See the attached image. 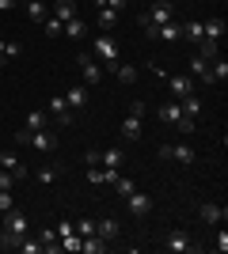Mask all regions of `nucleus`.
<instances>
[{
    "label": "nucleus",
    "instance_id": "obj_24",
    "mask_svg": "<svg viewBox=\"0 0 228 254\" xmlns=\"http://www.w3.org/2000/svg\"><path fill=\"white\" fill-rule=\"evenodd\" d=\"M80 251H84V254H103V251H107V239L87 235V239H80Z\"/></svg>",
    "mask_w": 228,
    "mask_h": 254
},
{
    "label": "nucleus",
    "instance_id": "obj_9",
    "mask_svg": "<svg viewBox=\"0 0 228 254\" xmlns=\"http://www.w3.org/2000/svg\"><path fill=\"white\" fill-rule=\"evenodd\" d=\"M65 103H69V110H73V114H84V110H87V87H84V84L69 87Z\"/></svg>",
    "mask_w": 228,
    "mask_h": 254
},
{
    "label": "nucleus",
    "instance_id": "obj_30",
    "mask_svg": "<svg viewBox=\"0 0 228 254\" xmlns=\"http://www.w3.org/2000/svg\"><path fill=\"white\" fill-rule=\"evenodd\" d=\"M27 15H31L34 23H42L46 19V4L42 0H27Z\"/></svg>",
    "mask_w": 228,
    "mask_h": 254
},
{
    "label": "nucleus",
    "instance_id": "obj_37",
    "mask_svg": "<svg viewBox=\"0 0 228 254\" xmlns=\"http://www.w3.org/2000/svg\"><path fill=\"white\" fill-rule=\"evenodd\" d=\"M11 186H15V175L0 167V190H11Z\"/></svg>",
    "mask_w": 228,
    "mask_h": 254
},
{
    "label": "nucleus",
    "instance_id": "obj_36",
    "mask_svg": "<svg viewBox=\"0 0 228 254\" xmlns=\"http://www.w3.org/2000/svg\"><path fill=\"white\" fill-rule=\"evenodd\" d=\"M213 251H221V254L228 251V232H225V224H221V232H217V243H213Z\"/></svg>",
    "mask_w": 228,
    "mask_h": 254
},
{
    "label": "nucleus",
    "instance_id": "obj_15",
    "mask_svg": "<svg viewBox=\"0 0 228 254\" xmlns=\"http://www.w3.org/2000/svg\"><path fill=\"white\" fill-rule=\"evenodd\" d=\"M118 15H122V11L107 8V4H99V8H95V19H99V27H103V31H114V27H118Z\"/></svg>",
    "mask_w": 228,
    "mask_h": 254
},
{
    "label": "nucleus",
    "instance_id": "obj_11",
    "mask_svg": "<svg viewBox=\"0 0 228 254\" xmlns=\"http://www.w3.org/2000/svg\"><path fill=\"white\" fill-rule=\"evenodd\" d=\"M4 216H8V220H4V232L19 235V239H23V235H27V232H31V228H27V216H23V212L8 209V212H4Z\"/></svg>",
    "mask_w": 228,
    "mask_h": 254
},
{
    "label": "nucleus",
    "instance_id": "obj_26",
    "mask_svg": "<svg viewBox=\"0 0 228 254\" xmlns=\"http://www.w3.org/2000/svg\"><path fill=\"white\" fill-rule=\"evenodd\" d=\"M114 76H118L122 84H137V68H133V64H114Z\"/></svg>",
    "mask_w": 228,
    "mask_h": 254
},
{
    "label": "nucleus",
    "instance_id": "obj_25",
    "mask_svg": "<svg viewBox=\"0 0 228 254\" xmlns=\"http://www.w3.org/2000/svg\"><path fill=\"white\" fill-rule=\"evenodd\" d=\"M190 72H194L202 84H213V80H209V61L206 57H194V61H190Z\"/></svg>",
    "mask_w": 228,
    "mask_h": 254
},
{
    "label": "nucleus",
    "instance_id": "obj_28",
    "mask_svg": "<svg viewBox=\"0 0 228 254\" xmlns=\"http://www.w3.org/2000/svg\"><path fill=\"white\" fill-rule=\"evenodd\" d=\"M61 175H65V167H61V163H50V167L38 171V182H57Z\"/></svg>",
    "mask_w": 228,
    "mask_h": 254
},
{
    "label": "nucleus",
    "instance_id": "obj_34",
    "mask_svg": "<svg viewBox=\"0 0 228 254\" xmlns=\"http://www.w3.org/2000/svg\"><path fill=\"white\" fill-rule=\"evenodd\" d=\"M76 232H80V239L95 235V220H76Z\"/></svg>",
    "mask_w": 228,
    "mask_h": 254
},
{
    "label": "nucleus",
    "instance_id": "obj_6",
    "mask_svg": "<svg viewBox=\"0 0 228 254\" xmlns=\"http://www.w3.org/2000/svg\"><path fill=\"white\" fill-rule=\"evenodd\" d=\"M76 64H80V72H84V84L95 87L99 80H103V64H99L91 53H76Z\"/></svg>",
    "mask_w": 228,
    "mask_h": 254
},
{
    "label": "nucleus",
    "instance_id": "obj_35",
    "mask_svg": "<svg viewBox=\"0 0 228 254\" xmlns=\"http://www.w3.org/2000/svg\"><path fill=\"white\" fill-rule=\"evenodd\" d=\"M23 53V46L15 42V38H8V46H4V61H11V57H19Z\"/></svg>",
    "mask_w": 228,
    "mask_h": 254
},
{
    "label": "nucleus",
    "instance_id": "obj_31",
    "mask_svg": "<svg viewBox=\"0 0 228 254\" xmlns=\"http://www.w3.org/2000/svg\"><path fill=\"white\" fill-rule=\"evenodd\" d=\"M61 27H65V23L54 19V15H46V19H42V31L50 34V38H57V34H61Z\"/></svg>",
    "mask_w": 228,
    "mask_h": 254
},
{
    "label": "nucleus",
    "instance_id": "obj_19",
    "mask_svg": "<svg viewBox=\"0 0 228 254\" xmlns=\"http://www.w3.org/2000/svg\"><path fill=\"white\" fill-rule=\"evenodd\" d=\"M54 19H61V23L76 19V0H54Z\"/></svg>",
    "mask_w": 228,
    "mask_h": 254
},
{
    "label": "nucleus",
    "instance_id": "obj_4",
    "mask_svg": "<svg viewBox=\"0 0 228 254\" xmlns=\"http://www.w3.org/2000/svg\"><path fill=\"white\" fill-rule=\"evenodd\" d=\"M95 57H103V68L114 72V64H118V42H114L110 34H99L95 38Z\"/></svg>",
    "mask_w": 228,
    "mask_h": 254
},
{
    "label": "nucleus",
    "instance_id": "obj_23",
    "mask_svg": "<svg viewBox=\"0 0 228 254\" xmlns=\"http://www.w3.org/2000/svg\"><path fill=\"white\" fill-rule=\"evenodd\" d=\"M0 167H4V171H11L15 179H23V175H27V167H23V163H19L15 156H11V152H4V156H0Z\"/></svg>",
    "mask_w": 228,
    "mask_h": 254
},
{
    "label": "nucleus",
    "instance_id": "obj_13",
    "mask_svg": "<svg viewBox=\"0 0 228 254\" xmlns=\"http://www.w3.org/2000/svg\"><path fill=\"white\" fill-rule=\"evenodd\" d=\"M202 38H209V42H221V38H225V19H221V15L206 19V23H202Z\"/></svg>",
    "mask_w": 228,
    "mask_h": 254
},
{
    "label": "nucleus",
    "instance_id": "obj_33",
    "mask_svg": "<svg viewBox=\"0 0 228 254\" xmlns=\"http://www.w3.org/2000/svg\"><path fill=\"white\" fill-rule=\"evenodd\" d=\"M15 251H23V254H42V239H38V243H34L31 235H27V239H23V243L15 247Z\"/></svg>",
    "mask_w": 228,
    "mask_h": 254
},
{
    "label": "nucleus",
    "instance_id": "obj_20",
    "mask_svg": "<svg viewBox=\"0 0 228 254\" xmlns=\"http://www.w3.org/2000/svg\"><path fill=\"white\" fill-rule=\"evenodd\" d=\"M160 118L167 122V126H179V122H183V110H179V99H171V103H163V106H160Z\"/></svg>",
    "mask_w": 228,
    "mask_h": 254
},
{
    "label": "nucleus",
    "instance_id": "obj_21",
    "mask_svg": "<svg viewBox=\"0 0 228 254\" xmlns=\"http://www.w3.org/2000/svg\"><path fill=\"white\" fill-rule=\"evenodd\" d=\"M209 80H213V84H221V87L228 84V61H225V57H221V61L213 57V64H209Z\"/></svg>",
    "mask_w": 228,
    "mask_h": 254
},
{
    "label": "nucleus",
    "instance_id": "obj_1",
    "mask_svg": "<svg viewBox=\"0 0 228 254\" xmlns=\"http://www.w3.org/2000/svg\"><path fill=\"white\" fill-rule=\"evenodd\" d=\"M15 140H19V144H27V148H34V152H54V148H57V133H54L50 126H46V129H34V133L19 129V133H15Z\"/></svg>",
    "mask_w": 228,
    "mask_h": 254
},
{
    "label": "nucleus",
    "instance_id": "obj_39",
    "mask_svg": "<svg viewBox=\"0 0 228 254\" xmlns=\"http://www.w3.org/2000/svg\"><path fill=\"white\" fill-rule=\"evenodd\" d=\"M103 4H107V8H114V11H122L126 4H130V0H103Z\"/></svg>",
    "mask_w": 228,
    "mask_h": 254
},
{
    "label": "nucleus",
    "instance_id": "obj_41",
    "mask_svg": "<svg viewBox=\"0 0 228 254\" xmlns=\"http://www.w3.org/2000/svg\"><path fill=\"white\" fill-rule=\"evenodd\" d=\"M4 46H8V38H0V64H8L4 61Z\"/></svg>",
    "mask_w": 228,
    "mask_h": 254
},
{
    "label": "nucleus",
    "instance_id": "obj_40",
    "mask_svg": "<svg viewBox=\"0 0 228 254\" xmlns=\"http://www.w3.org/2000/svg\"><path fill=\"white\" fill-rule=\"evenodd\" d=\"M15 4H19V0H0V11H11Z\"/></svg>",
    "mask_w": 228,
    "mask_h": 254
},
{
    "label": "nucleus",
    "instance_id": "obj_8",
    "mask_svg": "<svg viewBox=\"0 0 228 254\" xmlns=\"http://www.w3.org/2000/svg\"><path fill=\"white\" fill-rule=\"evenodd\" d=\"M167 91H171V99H183V95H190V76L186 72H167Z\"/></svg>",
    "mask_w": 228,
    "mask_h": 254
},
{
    "label": "nucleus",
    "instance_id": "obj_5",
    "mask_svg": "<svg viewBox=\"0 0 228 254\" xmlns=\"http://www.w3.org/2000/svg\"><path fill=\"white\" fill-rule=\"evenodd\" d=\"M50 122L54 126H61V129H69L76 122V114L69 110V103H65V95H57V99H50Z\"/></svg>",
    "mask_w": 228,
    "mask_h": 254
},
{
    "label": "nucleus",
    "instance_id": "obj_3",
    "mask_svg": "<svg viewBox=\"0 0 228 254\" xmlns=\"http://www.w3.org/2000/svg\"><path fill=\"white\" fill-rule=\"evenodd\" d=\"M171 19H175V4L160 0V4H152V8L141 15V27L149 31V27H160V23H171Z\"/></svg>",
    "mask_w": 228,
    "mask_h": 254
},
{
    "label": "nucleus",
    "instance_id": "obj_42",
    "mask_svg": "<svg viewBox=\"0 0 228 254\" xmlns=\"http://www.w3.org/2000/svg\"><path fill=\"white\" fill-rule=\"evenodd\" d=\"M167 4H175V0H167Z\"/></svg>",
    "mask_w": 228,
    "mask_h": 254
},
{
    "label": "nucleus",
    "instance_id": "obj_18",
    "mask_svg": "<svg viewBox=\"0 0 228 254\" xmlns=\"http://www.w3.org/2000/svg\"><path fill=\"white\" fill-rule=\"evenodd\" d=\"M167 159H175V163L190 167V163H194V152H190V144H167Z\"/></svg>",
    "mask_w": 228,
    "mask_h": 254
},
{
    "label": "nucleus",
    "instance_id": "obj_7",
    "mask_svg": "<svg viewBox=\"0 0 228 254\" xmlns=\"http://www.w3.org/2000/svg\"><path fill=\"white\" fill-rule=\"evenodd\" d=\"M198 216H202V224H209V228H221V224L228 220V209L217 201H206V205H198Z\"/></svg>",
    "mask_w": 228,
    "mask_h": 254
},
{
    "label": "nucleus",
    "instance_id": "obj_32",
    "mask_svg": "<svg viewBox=\"0 0 228 254\" xmlns=\"http://www.w3.org/2000/svg\"><path fill=\"white\" fill-rule=\"evenodd\" d=\"M114 190H118L122 197H130V193L137 190V182H133V179H122V175H118V179H114Z\"/></svg>",
    "mask_w": 228,
    "mask_h": 254
},
{
    "label": "nucleus",
    "instance_id": "obj_17",
    "mask_svg": "<svg viewBox=\"0 0 228 254\" xmlns=\"http://www.w3.org/2000/svg\"><path fill=\"white\" fill-rule=\"evenodd\" d=\"M118 232H122V228H118L114 216H103V220L95 224V235H99V239H107V243H110V239H118Z\"/></svg>",
    "mask_w": 228,
    "mask_h": 254
},
{
    "label": "nucleus",
    "instance_id": "obj_38",
    "mask_svg": "<svg viewBox=\"0 0 228 254\" xmlns=\"http://www.w3.org/2000/svg\"><path fill=\"white\" fill-rule=\"evenodd\" d=\"M15 209V201H11V190H0V212Z\"/></svg>",
    "mask_w": 228,
    "mask_h": 254
},
{
    "label": "nucleus",
    "instance_id": "obj_12",
    "mask_svg": "<svg viewBox=\"0 0 228 254\" xmlns=\"http://www.w3.org/2000/svg\"><path fill=\"white\" fill-rule=\"evenodd\" d=\"M179 110H183V118H190V122H198L202 118V99L190 91V95H183L179 99Z\"/></svg>",
    "mask_w": 228,
    "mask_h": 254
},
{
    "label": "nucleus",
    "instance_id": "obj_27",
    "mask_svg": "<svg viewBox=\"0 0 228 254\" xmlns=\"http://www.w3.org/2000/svg\"><path fill=\"white\" fill-rule=\"evenodd\" d=\"M84 31H87V27H84V19H80V15H76V19H69L65 27H61V34H69V38H84Z\"/></svg>",
    "mask_w": 228,
    "mask_h": 254
},
{
    "label": "nucleus",
    "instance_id": "obj_16",
    "mask_svg": "<svg viewBox=\"0 0 228 254\" xmlns=\"http://www.w3.org/2000/svg\"><path fill=\"white\" fill-rule=\"evenodd\" d=\"M122 140H141V114H130L126 122H122Z\"/></svg>",
    "mask_w": 228,
    "mask_h": 254
},
{
    "label": "nucleus",
    "instance_id": "obj_2",
    "mask_svg": "<svg viewBox=\"0 0 228 254\" xmlns=\"http://www.w3.org/2000/svg\"><path fill=\"white\" fill-rule=\"evenodd\" d=\"M163 251H167V254H190V251H198V243H194V239H190V235H186L183 232V228H175V232H167V235H163Z\"/></svg>",
    "mask_w": 228,
    "mask_h": 254
},
{
    "label": "nucleus",
    "instance_id": "obj_29",
    "mask_svg": "<svg viewBox=\"0 0 228 254\" xmlns=\"http://www.w3.org/2000/svg\"><path fill=\"white\" fill-rule=\"evenodd\" d=\"M183 38H186V42H202V23H194V19H190V23H183Z\"/></svg>",
    "mask_w": 228,
    "mask_h": 254
},
{
    "label": "nucleus",
    "instance_id": "obj_14",
    "mask_svg": "<svg viewBox=\"0 0 228 254\" xmlns=\"http://www.w3.org/2000/svg\"><path fill=\"white\" fill-rule=\"evenodd\" d=\"M46 126H54L46 110H27V118H23V129H27V133H34V129H46Z\"/></svg>",
    "mask_w": 228,
    "mask_h": 254
},
{
    "label": "nucleus",
    "instance_id": "obj_22",
    "mask_svg": "<svg viewBox=\"0 0 228 254\" xmlns=\"http://www.w3.org/2000/svg\"><path fill=\"white\" fill-rule=\"evenodd\" d=\"M122 159H126L122 148H107V152H99V167H122Z\"/></svg>",
    "mask_w": 228,
    "mask_h": 254
},
{
    "label": "nucleus",
    "instance_id": "obj_10",
    "mask_svg": "<svg viewBox=\"0 0 228 254\" xmlns=\"http://www.w3.org/2000/svg\"><path fill=\"white\" fill-rule=\"evenodd\" d=\"M126 205H130L133 216H149V212H152V197H149V193H141V190H133L130 197H126Z\"/></svg>",
    "mask_w": 228,
    "mask_h": 254
}]
</instances>
